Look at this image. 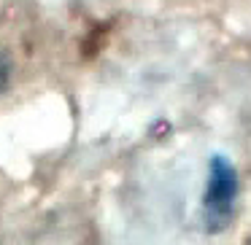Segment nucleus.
<instances>
[{
  "mask_svg": "<svg viewBox=\"0 0 251 245\" xmlns=\"http://www.w3.org/2000/svg\"><path fill=\"white\" fill-rule=\"evenodd\" d=\"M238 194L240 178L232 159H227L224 154H213L208 162L205 194H202V226H205V232L216 234L232 223Z\"/></svg>",
  "mask_w": 251,
  "mask_h": 245,
  "instance_id": "1",
  "label": "nucleus"
},
{
  "mask_svg": "<svg viewBox=\"0 0 251 245\" xmlns=\"http://www.w3.org/2000/svg\"><path fill=\"white\" fill-rule=\"evenodd\" d=\"M8 81H11V67H8V62H6V57L0 54V94L6 92V87H8Z\"/></svg>",
  "mask_w": 251,
  "mask_h": 245,
  "instance_id": "2",
  "label": "nucleus"
}]
</instances>
